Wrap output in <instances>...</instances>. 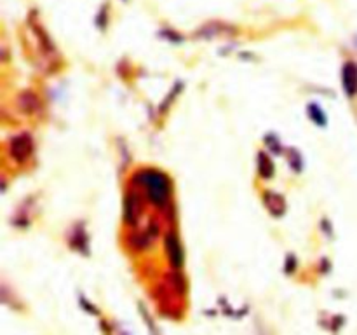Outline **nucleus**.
Segmentation results:
<instances>
[{"mask_svg": "<svg viewBox=\"0 0 357 335\" xmlns=\"http://www.w3.org/2000/svg\"><path fill=\"white\" fill-rule=\"evenodd\" d=\"M139 181L145 187L146 195H149L150 201L157 206H164L169 199L171 194V184L169 178L166 174L159 173V171H143L138 174Z\"/></svg>", "mask_w": 357, "mask_h": 335, "instance_id": "f257e3e1", "label": "nucleus"}, {"mask_svg": "<svg viewBox=\"0 0 357 335\" xmlns=\"http://www.w3.org/2000/svg\"><path fill=\"white\" fill-rule=\"evenodd\" d=\"M9 152L14 161L24 163V161L31 156V152H33V142H31L30 135L14 136L9 143Z\"/></svg>", "mask_w": 357, "mask_h": 335, "instance_id": "f03ea898", "label": "nucleus"}, {"mask_svg": "<svg viewBox=\"0 0 357 335\" xmlns=\"http://www.w3.org/2000/svg\"><path fill=\"white\" fill-rule=\"evenodd\" d=\"M342 84H344L345 94L349 98H354L357 94V63H345L344 72H342Z\"/></svg>", "mask_w": 357, "mask_h": 335, "instance_id": "7ed1b4c3", "label": "nucleus"}, {"mask_svg": "<svg viewBox=\"0 0 357 335\" xmlns=\"http://www.w3.org/2000/svg\"><path fill=\"white\" fill-rule=\"evenodd\" d=\"M166 250L173 267L180 269L181 264H183V250H181V244L178 241L176 232H169L166 236Z\"/></svg>", "mask_w": 357, "mask_h": 335, "instance_id": "20e7f679", "label": "nucleus"}, {"mask_svg": "<svg viewBox=\"0 0 357 335\" xmlns=\"http://www.w3.org/2000/svg\"><path fill=\"white\" fill-rule=\"evenodd\" d=\"M264 204L267 206V209L271 211V215H274V216L284 215L286 201L281 194H275V192H265Z\"/></svg>", "mask_w": 357, "mask_h": 335, "instance_id": "39448f33", "label": "nucleus"}, {"mask_svg": "<svg viewBox=\"0 0 357 335\" xmlns=\"http://www.w3.org/2000/svg\"><path fill=\"white\" fill-rule=\"evenodd\" d=\"M258 173H260L261 178H271L274 174V163L268 157V154H258Z\"/></svg>", "mask_w": 357, "mask_h": 335, "instance_id": "423d86ee", "label": "nucleus"}, {"mask_svg": "<svg viewBox=\"0 0 357 335\" xmlns=\"http://www.w3.org/2000/svg\"><path fill=\"white\" fill-rule=\"evenodd\" d=\"M136 201H135V195H128L124 201V220L126 222H129L131 225H135L136 223V215H138V211H136Z\"/></svg>", "mask_w": 357, "mask_h": 335, "instance_id": "0eeeda50", "label": "nucleus"}, {"mask_svg": "<svg viewBox=\"0 0 357 335\" xmlns=\"http://www.w3.org/2000/svg\"><path fill=\"white\" fill-rule=\"evenodd\" d=\"M227 24H223V23H218V21H213V23H209V24H206L204 28H201V30H199V37H206V38H209V37H215V35H220V34H223V28H225Z\"/></svg>", "mask_w": 357, "mask_h": 335, "instance_id": "6e6552de", "label": "nucleus"}, {"mask_svg": "<svg viewBox=\"0 0 357 335\" xmlns=\"http://www.w3.org/2000/svg\"><path fill=\"white\" fill-rule=\"evenodd\" d=\"M309 112H310V119H312L314 122H316L317 126H326V115H324L323 108L317 107V105H309Z\"/></svg>", "mask_w": 357, "mask_h": 335, "instance_id": "1a4fd4ad", "label": "nucleus"}, {"mask_svg": "<svg viewBox=\"0 0 357 335\" xmlns=\"http://www.w3.org/2000/svg\"><path fill=\"white\" fill-rule=\"evenodd\" d=\"M107 23H108V6L107 3H103L96 14V24L100 30H105V28H107Z\"/></svg>", "mask_w": 357, "mask_h": 335, "instance_id": "9d476101", "label": "nucleus"}, {"mask_svg": "<svg viewBox=\"0 0 357 335\" xmlns=\"http://www.w3.org/2000/svg\"><path fill=\"white\" fill-rule=\"evenodd\" d=\"M295 265H296L295 257H293V255H289V257L286 258V272H288V274H291V272L296 269Z\"/></svg>", "mask_w": 357, "mask_h": 335, "instance_id": "9b49d317", "label": "nucleus"}, {"mask_svg": "<svg viewBox=\"0 0 357 335\" xmlns=\"http://www.w3.org/2000/svg\"><path fill=\"white\" fill-rule=\"evenodd\" d=\"M122 2H128V0H122Z\"/></svg>", "mask_w": 357, "mask_h": 335, "instance_id": "f8f14e48", "label": "nucleus"}]
</instances>
